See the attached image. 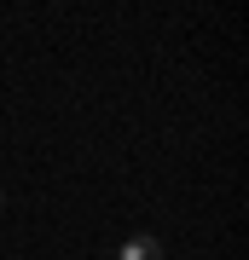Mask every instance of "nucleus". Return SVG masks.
<instances>
[{
	"label": "nucleus",
	"instance_id": "nucleus-1",
	"mask_svg": "<svg viewBox=\"0 0 249 260\" xmlns=\"http://www.w3.org/2000/svg\"><path fill=\"white\" fill-rule=\"evenodd\" d=\"M116 260H162V243L157 237H128L116 249Z\"/></svg>",
	"mask_w": 249,
	"mask_h": 260
},
{
	"label": "nucleus",
	"instance_id": "nucleus-2",
	"mask_svg": "<svg viewBox=\"0 0 249 260\" xmlns=\"http://www.w3.org/2000/svg\"><path fill=\"white\" fill-rule=\"evenodd\" d=\"M0 203H6V197H0Z\"/></svg>",
	"mask_w": 249,
	"mask_h": 260
}]
</instances>
